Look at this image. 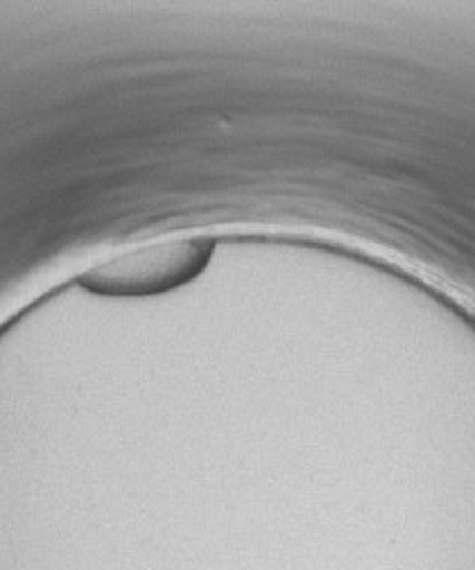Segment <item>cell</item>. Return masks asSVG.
I'll use <instances>...</instances> for the list:
<instances>
[{"mask_svg": "<svg viewBox=\"0 0 475 570\" xmlns=\"http://www.w3.org/2000/svg\"><path fill=\"white\" fill-rule=\"evenodd\" d=\"M207 245L166 243L93 267L85 283L100 295H146L190 278L207 261Z\"/></svg>", "mask_w": 475, "mask_h": 570, "instance_id": "1", "label": "cell"}]
</instances>
